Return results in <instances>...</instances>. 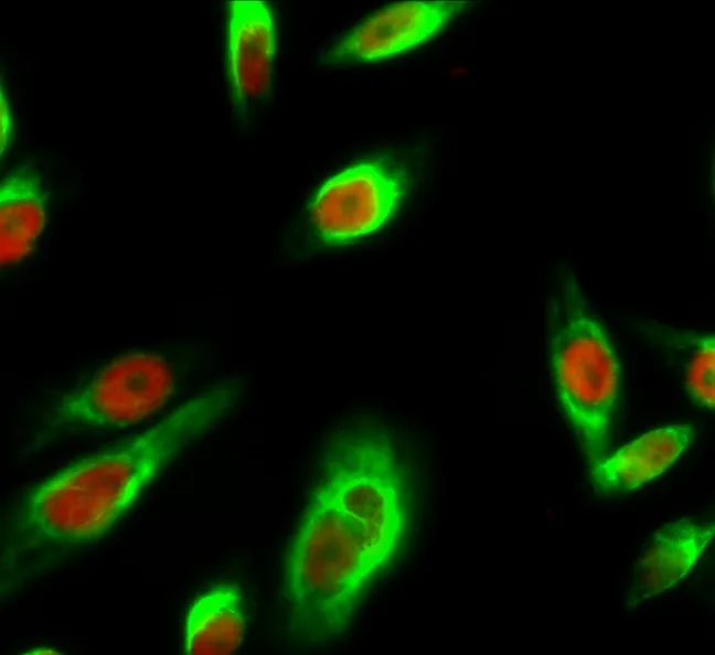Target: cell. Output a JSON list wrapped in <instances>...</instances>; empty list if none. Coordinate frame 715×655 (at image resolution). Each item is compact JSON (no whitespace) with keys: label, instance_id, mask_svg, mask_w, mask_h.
<instances>
[{"label":"cell","instance_id":"1","mask_svg":"<svg viewBox=\"0 0 715 655\" xmlns=\"http://www.w3.org/2000/svg\"><path fill=\"white\" fill-rule=\"evenodd\" d=\"M409 530V472L394 438L371 425L334 432L286 554L291 633L316 645L345 635Z\"/></svg>","mask_w":715,"mask_h":655},{"label":"cell","instance_id":"2","mask_svg":"<svg viewBox=\"0 0 715 655\" xmlns=\"http://www.w3.org/2000/svg\"><path fill=\"white\" fill-rule=\"evenodd\" d=\"M234 400L213 388L147 431L74 462L31 490L10 518V549L31 554L104 536L158 474L205 434Z\"/></svg>","mask_w":715,"mask_h":655},{"label":"cell","instance_id":"3","mask_svg":"<svg viewBox=\"0 0 715 655\" xmlns=\"http://www.w3.org/2000/svg\"><path fill=\"white\" fill-rule=\"evenodd\" d=\"M546 344L556 397L591 466L608 454L620 365L607 330L569 272L548 299Z\"/></svg>","mask_w":715,"mask_h":655},{"label":"cell","instance_id":"4","mask_svg":"<svg viewBox=\"0 0 715 655\" xmlns=\"http://www.w3.org/2000/svg\"><path fill=\"white\" fill-rule=\"evenodd\" d=\"M175 388L172 365L160 354L135 352L99 369L81 389L52 407L49 427L106 431L134 426L157 412Z\"/></svg>","mask_w":715,"mask_h":655},{"label":"cell","instance_id":"5","mask_svg":"<svg viewBox=\"0 0 715 655\" xmlns=\"http://www.w3.org/2000/svg\"><path fill=\"white\" fill-rule=\"evenodd\" d=\"M409 175L392 155L360 161L329 179L307 212L313 241L324 247L346 245L386 224L407 194Z\"/></svg>","mask_w":715,"mask_h":655},{"label":"cell","instance_id":"6","mask_svg":"<svg viewBox=\"0 0 715 655\" xmlns=\"http://www.w3.org/2000/svg\"><path fill=\"white\" fill-rule=\"evenodd\" d=\"M466 6L460 1H404L373 14L323 56L330 66L382 61L433 37Z\"/></svg>","mask_w":715,"mask_h":655},{"label":"cell","instance_id":"7","mask_svg":"<svg viewBox=\"0 0 715 655\" xmlns=\"http://www.w3.org/2000/svg\"><path fill=\"white\" fill-rule=\"evenodd\" d=\"M227 8V75L234 105L246 110L270 88L275 22L265 1H230Z\"/></svg>","mask_w":715,"mask_h":655},{"label":"cell","instance_id":"8","mask_svg":"<svg viewBox=\"0 0 715 655\" xmlns=\"http://www.w3.org/2000/svg\"><path fill=\"white\" fill-rule=\"evenodd\" d=\"M713 536V524L686 517L657 529L633 563L626 605L632 609L674 587L702 557Z\"/></svg>","mask_w":715,"mask_h":655},{"label":"cell","instance_id":"9","mask_svg":"<svg viewBox=\"0 0 715 655\" xmlns=\"http://www.w3.org/2000/svg\"><path fill=\"white\" fill-rule=\"evenodd\" d=\"M693 437L694 428L687 425L651 430L594 463L593 483L604 494L633 491L672 466Z\"/></svg>","mask_w":715,"mask_h":655},{"label":"cell","instance_id":"10","mask_svg":"<svg viewBox=\"0 0 715 655\" xmlns=\"http://www.w3.org/2000/svg\"><path fill=\"white\" fill-rule=\"evenodd\" d=\"M47 192L39 174L21 168L8 174L0 186L1 265H13L35 247L45 222Z\"/></svg>","mask_w":715,"mask_h":655},{"label":"cell","instance_id":"11","mask_svg":"<svg viewBox=\"0 0 715 655\" xmlns=\"http://www.w3.org/2000/svg\"><path fill=\"white\" fill-rule=\"evenodd\" d=\"M245 633L241 589L234 583H221L191 605L185 621L184 653L232 654L243 643Z\"/></svg>","mask_w":715,"mask_h":655},{"label":"cell","instance_id":"12","mask_svg":"<svg viewBox=\"0 0 715 655\" xmlns=\"http://www.w3.org/2000/svg\"><path fill=\"white\" fill-rule=\"evenodd\" d=\"M682 345L687 353L684 371L689 396L695 405L714 409L715 335L689 334Z\"/></svg>","mask_w":715,"mask_h":655},{"label":"cell","instance_id":"13","mask_svg":"<svg viewBox=\"0 0 715 655\" xmlns=\"http://www.w3.org/2000/svg\"><path fill=\"white\" fill-rule=\"evenodd\" d=\"M12 129H13V124H12V117L10 112V107L8 104V99L3 94V89L0 92V149H1V154L7 150V147L11 140L12 136Z\"/></svg>","mask_w":715,"mask_h":655},{"label":"cell","instance_id":"14","mask_svg":"<svg viewBox=\"0 0 715 655\" xmlns=\"http://www.w3.org/2000/svg\"><path fill=\"white\" fill-rule=\"evenodd\" d=\"M25 654H57V652H55V651H53L51 648H47L45 646H42V647H36V648L25 653Z\"/></svg>","mask_w":715,"mask_h":655}]
</instances>
